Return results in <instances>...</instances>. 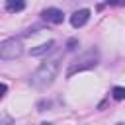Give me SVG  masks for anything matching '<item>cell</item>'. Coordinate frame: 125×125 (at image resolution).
Returning a JSON list of instances; mask_svg holds the SVG:
<instances>
[{
  "instance_id": "cell-1",
  "label": "cell",
  "mask_w": 125,
  "mask_h": 125,
  "mask_svg": "<svg viewBox=\"0 0 125 125\" xmlns=\"http://www.w3.org/2000/svg\"><path fill=\"white\" fill-rule=\"evenodd\" d=\"M59 70H61V57L49 59V61L41 62V64L31 72V76H29V84H31L33 88L43 90V88H47V86H51V84L55 82Z\"/></svg>"
},
{
  "instance_id": "cell-2",
  "label": "cell",
  "mask_w": 125,
  "mask_h": 125,
  "mask_svg": "<svg viewBox=\"0 0 125 125\" xmlns=\"http://www.w3.org/2000/svg\"><path fill=\"white\" fill-rule=\"evenodd\" d=\"M98 62H100V51H98L96 47H92V49L84 51L80 57H76V59L68 64V68H66V78H72V76L78 74V72L96 68Z\"/></svg>"
},
{
  "instance_id": "cell-3",
  "label": "cell",
  "mask_w": 125,
  "mask_h": 125,
  "mask_svg": "<svg viewBox=\"0 0 125 125\" xmlns=\"http://www.w3.org/2000/svg\"><path fill=\"white\" fill-rule=\"evenodd\" d=\"M23 53V45L18 37H8L0 43V59L2 61H14L20 59Z\"/></svg>"
},
{
  "instance_id": "cell-4",
  "label": "cell",
  "mask_w": 125,
  "mask_h": 125,
  "mask_svg": "<svg viewBox=\"0 0 125 125\" xmlns=\"http://www.w3.org/2000/svg\"><path fill=\"white\" fill-rule=\"evenodd\" d=\"M41 18L47 21V23H62V20H64V14H62V10H59V8H45L43 12H41Z\"/></svg>"
},
{
  "instance_id": "cell-5",
  "label": "cell",
  "mask_w": 125,
  "mask_h": 125,
  "mask_svg": "<svg viewBox=\"0 0 125 125\" xmlns=\"http://www.w3.org/2000/svg\"><path fill=\"white\" fill-rule=\"evenodd\" d=\"M88 20H90V10H88V8H80V10L72 12V16H70L72 27H82Z\"/></svg>"
},
{
  "instance_id": "cell-6",
  "label": "cell",
  "mask_w": 125,
  "mask_h": 125,
  "mask_svg": "<svg viewBox=\"0 0 125 125\" xmlns=\"http://www.w3.org/2000/svg\"><path fill=\"white\" fill-rule=\"evenodd\" d=\"M55 47H57V41L49 39V41H45V43H41V45L33 47L29 53H31V57H45V55L53 53V51H55Z\"/></svg>"
},
{
  "instance_id": "cell-7",
  "label": "cell",
  "mask_w": 125,
  "mask_h": 125,
  "mask_svg": "<svg viewBox=\"0 0 125 125\" xmlns=\"http://www.w3.org/2000/svg\"><path fill=\"white\" fill-rule=\"evenodd\" d=\"M23 8H25V2H21V0L20 2H14V0H8L6 2V10L8 12H21Z\"/></svg>"
},
{
  "instance_id": "cell-8",
  "label": "cell",
  "mask_w": 125,
  "mask_h": 125,
  "mask_svg": "<svg viewBox=\"0 0 125 125\" xmlns=\"http://www.w3.org/2000/svg\"><path fill=\"white\" fill-rule=\"evenodd\" d=\"M111 98L117 100V102L125 100V88H123V86H113V88H111Z\"/></svg>"
},
{
  "instance_id": "cell-9",
  "label": "cell",
  "mask_w": 125,
  "mask_h": 125,
  "mask_svg": "<svg viewBox=\"0 0 125 125\" xmlns=\"http://www.w3.org/2000/svg\"><path fill=\"white\" fill-rule=\"evenodd\" d=\"M76 47H78V39H76V37H70V39L66 41V51L72 53V51H76Z\"/></svg>"
},
{
  "instance_id": "cell-10",
  "label": "cell",
  "mask_w": 125,
  "mask_h": 125,
  "mask_svg": "<svg viewBox=\"0 0 125 125\" xmlns=\"http://www.w3.org/2000/svg\"><path fill=\"white\" fill-rule=\"evenodd\" d=\"M14 121H12V117L8 115V113H2V125H12Z\"/></svg>"
},
{
  "instance_id": "cell-11",
  "label": "cell",
  "mask_w": 125,
  "mask_h": 125,
  "mask_svg": "<svg viewBox=\"0 0 125 125\" xmlns=\"http://www.w3.org/2000/svg\"><path fill=\"white\" fill-rule=\"evenodd\" d=\"M37 107H39V111H45V107H51V102H39Z\"/></svg>"
},
{
  "instance_id": "cell-12",
  "label": "cell",
  "mask_w": 125,
  "mask_h": 125,
  "mask_svg": "<svg viewBox=\"0 0 125 125\" xmlns=\"http://www.w3.org/2000/svg\"><path fill=\"white\" fill-rule=\"evenodd\" d=\"M0 90H2V98L6 96V90H8V86H6V82H2V86H0Z\"/></svg>"
},
{
  "instance_id": "cell-13",
  "label": "cell",
  "mask_w": 125,
  "mask_h": 125,
  "mask_svg": "<svg viewBox=\"0 0 125 125\" xmlns=\"http://www.w3.org/2000/svg\"><path fill=\"white\" fill-rule=\"evenodd\" d=\"M41 125H53V123H47V121H45V123H41Z\"/></svg>"
},
{
  "instance_id": "cell-14",
  "label": "cell",
  "mask_w": 125,
  "mask_h": 125,
  "mask_svg": "<svg viewBox=\"0 0 125 125\" xmlns=\"http://www.w3.org/2000/svg\"><path fill=\"white\" fill-rule=\"evenodd\" d=\"M115 125H125V123H115Z\"/></svg>"
}]
</instances>
